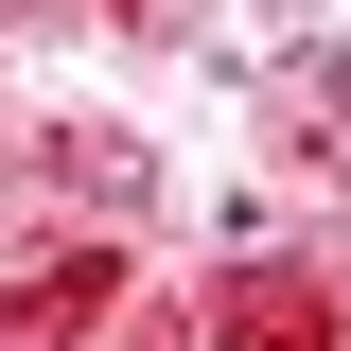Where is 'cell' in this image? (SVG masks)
Wrapping results in <instances>:
<instances>
[{
    "mask_svg": "<svg viewBox=\"0 0 351 351\" xmlns=\"http://www.w3.org/2000/svg\"><path fill=\"white\" fill-rule=\"evenodd\" d=\"M211 334H228V351H316V334H334V299H316L299 263H246V281L211 299Z\"/></svg>",
    "mask_w": 351,
    "mask_h": 351,
    "instance_id": "1",
    "label": "cell"
},
{
    "mask_svg": "<svg viewBox=\"0 0 351 351\" xmlns=\"http://www.w3.org/2000/svg\"><path fill=\"white\" fill-rule=\"evenodd\" d=\"M36 176H71V193H106V211H141L158 176H141V141H36Z\"/></svg>",
    "mask_w": 351,
    "mask_h": 351,
    "instance_id": "2",
    "label": "cell"
}]
</instances>
